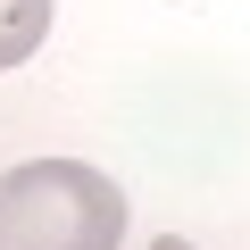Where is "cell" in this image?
<instances>
[{
  "label": "cell",
  "instance_id": "1",
  "mask_svg": "<svg viewBox=\"0 0 250 250\" xmlns=\"http://www.w3.org/2000/svg\"><path fill=\"white\" fill-rule=\"evenodd\" d=\"M125 192L83 159H25L0 175V250H117Z\"/></svg>",
  "mask_w": 250,
  "mask_h": 250
},
{
  "label": "cell",
  "instance_id": "2",
  "mask_svg": "<svg viewBox=\"0 0 250 250\" xmlns=\"http://www.w3.org/2000/svg\"><path fill=\"white\" fill-rule=\"evenodd\" d=\"M50 42V0H0V67H25Z\"/></svg>",
  "mask_w": 250,
  "mask_h": 250
},
{
  "label": "cell",
  "instance_id": "3",
  "mask_svg": "<svg viewBox=\"0 0 250 250\" xmlns=\"http://www.w3.org/2000/svg\"><path fill=\"white\" fill-rule=\"evenodd\" d=\"M150 250H192V242H184V233H159V242H150Z\"/></svg>",
  "mask_w": 250,
  "mask_h": 250
}]
</instances>
